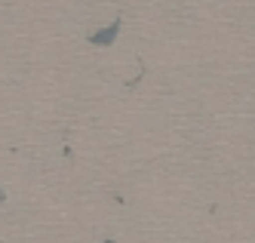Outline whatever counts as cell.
<instances>
[{
    "label": "cell",
    "mask_w": 255,
    "mask_h": 243,
    "mask_svg": "<svg viewBox=\"0 0 255 243\" xmlns=\"http://www.w3.org/2000/svg\"><path fill=\"white\" fill-rule=\"evenodd\" d=\"M117 31H120V18H117V22L111 25V28H108V31H102V34H93V43H111L114 40V37H117Z\"/></svg>",
    "instance_id": "1"
},
{
    "label": "cell",
    "mask_w": 255,
    "mask_h": 243,
    "mask_svg": "<svg viewBox=\"0 0 255 243\" xmlns=\"http://www.w3.org/2000/svg\"><path fill=\"white\" fill-rule=\"evenodd\" d=\"M108 243H114V240H108Z\"/></svg>",
    "instance_id": "2"
}]
</instances>
